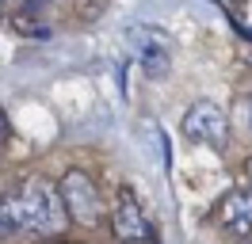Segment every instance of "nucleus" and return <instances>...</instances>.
Wrapping results in <instances>:
<instances>
[{
	"instance_id": "nucleus-4",
	"label": "nucleus",
	"mask_w": 252,
	"mask_h": 244,
	"mask_svg": "<svg viewBox=\"0 0 252 244\" xmlns=\"http://www.w3.org/2000/svg\"><path fill=\"white\" fill-rule=\"evenodd\" d=\"M111 233H115V241H119V244H145V237H149V217H145L142 202L134 198L130 187H123L119 198H115V210H111Z\"/></svg>"
},
{
	"instance_id": "nucleus-7",
	"label": "nucleus",
	"mask_w": 252,
	"mask_h": 244,
	"mask_svg": "<svg viewBox=\"0 0 252 244\" xmlns=\"http://www.w3.org/2000/svg\"><path fill=\"white\" fill-rule=\"evenodd\" d=\"M16 225H12V210H8V195H0V241H12Z\"/></svg>"
},
{
	"instance_id": "nucleus-11",
	"label": "nucleus",
	"mask_w": 252,
	"mask_h": 244,
	"mask_svg": "<svg viewBox=\"0 0 252 244\" xmlns=\"http://www.w3.org/2000/svg\"><path fill=\"white\" fill-rule=\"evenodd\" d=\"M249 180H252V160H249Z\"/></svg>"
},
{
	"instance_id": "nucleus-13",
	"label": "nucleus",
	"mask_w": 252,
	"mask_h": 244,
	"mask_svg": "<svg viewBox=\"0 0 252 244\" xmlns=\"http://www.w3.org/2000/svg\"><path fill=\"white\" fill-rule=\"evenodd\" d=\"M245 244H252V241H245Z\"/></svg>"
},
{
	"instance_id": "nucleus-2",
	"label": "nucleus",
	"mask_w": 252,
	"mask_h": 244,
	"mask_svg": "<svg viewBox=\"0 0 252 244\" xmlns=\"http://www.w3.org/2000/svg\"><path fill=\"white\" fill-rule=\"evenodd\" d=\"M58 195L65 202V217L80 229H92L103 214V198H99V187L95 180L84 172V168H69L58 183Z\"/></svg>"
},
{
	"instance_id": "nucleus-12",
	"label": "nucleus",
	"mask_w": 252,
	"mask_h": 244,
	"mask_svg": "<svg viewBox=\"0 0 252 244\" xmlns=\"http://www.w3.org/2000/svg\"><path fill=\"white\" fill-rule=\"evenodd\" d=\"M4 4H12V0H0V8H4Z\"/></svg>"
},
{
	"instance_id": "nucleus-10",
	"label": "nucleus",
	"mask_w": 252,
	"mask_h": 244,
	"mask_svg": "<svg viewBox=\"0 0 252 244\" xmlns=\"http://www.w3.org/2000/svg\"><path fill=\"white\" fill-rule=\"evenodd\" d=\"M38 4H46V0H31V8H38Z\"/></svg>"
},
{
	"instance_id": "nucleus-9",
	"label": "nucleus",
	"mask_w": 252,
	"mask_h": 244,
	"mask_svg": "<svg viewBox=\"0 0 252 244\" xmlns=\"http://www.w3.org/2000/svg\"><path fill=\"white\" fill-rule=\"evenodd\" d=\"M214 4H221V8H237L241 0H214Z\"/></svg>"
},
{
	"instance_id": "nucleus-3",
	"label": "nucleus",
	"mask_w": 252,
	"mask_h": 244,
	"mask_svg": "<svg viewBox=\"0 0 252 244\" xmlns=\"http://www.w3.org/2000/svg\"><path fill=\"white\" fill-rule=\"evenodd\" d=\"M180 126H184V137L195 141V145H214V149H221L225 137H229V119H225V111H221L214 99L191 103Z\"/></svg>"
},
{
	"instance_id": "nucleus-1",
	"label": "nucleus",
	"mask_w": 252,
	"mask_h": 244,
	"mask_svg": "<svg viewBox=\"0 0 252 244\" xmlns=\"http://www.w3.org/2000/svg\"><path fill=\"white\" fill-rule=\"evenodd\" d=\"M8 210H12L16 237H54L69 225L58 183H50L46 176H31L19 183L8 195Z\"/></svg>"
},
{
	"instance_id": "nucleus-8",
	"label": "nucleus",
	"mask_w": 252,
	"mask_h": 244,
	"mask_svg": "<svg viewBox=\"0 0 252 244\" xmlns=\"http://www.w3.org/2000/svg\"><path fill=\"white\" fill-rule=\"evenodd\" d=\"M237 27L252 38V0H241V15H237Z\"/></svg>"
},
{
	"instance_id": "nucleus-6",
	"label": "nucleus",
	"mask_w": 252,
	"mask_h": 244,
	"mask_svg": "<svg viewBox=\"0 0 252 244\" xmlns=\"http://www.w3.org/2000/svg\"><path fill=\"white\" fill-rule=\"evenodd\" d=\"M142 65H145V73L153 76V80H164V76H168V54H164V46H145Z\"/></svg>"
},
{
	"instance_id": "nucleus-5",
	"label": "nucleus",
	"mask_w": 252,
	"mask_h": 244,
	"mask_svg": "<svg viewBox=\"0 0 252 244\" xmlns=\"http://www.w3.org/2000/svg\"><path fill=\"white\" fill-rule=\"evenodd\" d=\"M218 225L225 233H237V237H249L252 233V187H237L221 198L218 206Z\"/></svg>"
}]
</instances>
